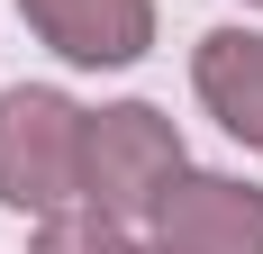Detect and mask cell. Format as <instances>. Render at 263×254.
Here are the masks:
<instances>
[{
    "label": "cell",
    "instance_id": "8992f818",
    "mask_svg": "<svg viewBox=\"0 0 263 254\" xmlns=\"http://www.w3.org/2000/svg\"><path fill=\"white\" fill-rule=\"evenodd\" d=\"M27 254H136V245H127L118 218H100V209L82 200V209H46V227H36Z\"/></svg>",
    "mask_w": 263,
    "mask_h": 254
},
{
    "label": "cell",
    "instance_id": "6da1fadb",
    "mask_svg": "<svg viewBox=\"0 0 263 254\" xmlns=\"http://www.w3.org/2000/svg\"><path fill=\"white\" fill-rule=\"evenodd\" d=\"M182 182V136L145 100H118L100 118H82V200L100 218H155V200Z\"/></svg>",
    "mask_w": 263,
    "mask_h": 254
},
{
    "label": "cell",
    "instance_id": "7a4b0ae2",
    "mask_svg": "<svg viewBox=\"0 0 263 254\" xmlns=\"http://www.w3.org/2000/svg\"><path fill=\"white\" fill-rule=\"evenodd\" d=\"M0 200L9 209H64L82 200V109L64 91H0Z\"/></svg>",
    "mask_w": 263,
    "mask_h": 254
},
{
    "label": "cell",
    "instance_id": "3957f363",
    "mask_svg": "<svg viewBox=\"0 0 263 254\" xmlns=\"http://www.w3.org/2000/svg\"><path fill=\"white\" fill-rule=\"evenodd\" d=\"M155 236L182 254H263V191L227 173H182L155 200Z\"/></svg>",
    "mask_w": 263,
    "mask_h": 254
},
{
    "label": "cell",
    "instance_id": "277c9868",
    "mask_svg": "<svg viewBox=\"0 0 263 254\" xmlns=\"http://www.w3.org/2000/svg\"><path fill=\"white\" fill-rule=\"evenodd\" d=\"M64 64H136L155 46V0H18Z\"/></svg>",
    "mask_w": 263,
    "mask_h": 254
},
{
    "label": "cell",
    "instance_id": "5b68a950",
    "mask_svg": "<svg viewBox=\"0 0 263 254\" xmlns=\"http://www.w3.org/2000/svg\"><path fill=\"white\" fill-rule=\"evenodd\" d=\"M191 82H200V100L218 109L227 136L263 146V37L254 27H209L200 55H191Z\"/></svg>",
    "mask_w": 263,
    "mask_h": 254
},
{
    "label": "cell",
    "instance_id": "52a82bcc",
    "mask_svg": "<svg viewBox=\"0 0 263 254\" xmlns=\"http://www.w3.org/2000/svg\"><path fill=\"white\" fill-rule=\"evenodd\" d=\"M145 254H182V245H163V236H155V245H145Z\"/></svg>",
    "mask_w": 263,
    "mask_h": 254
}]
</instances>
